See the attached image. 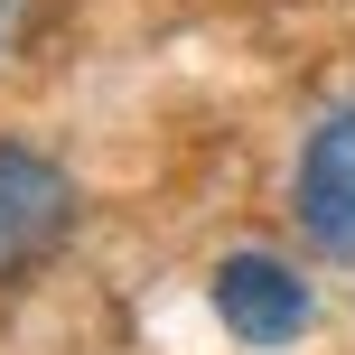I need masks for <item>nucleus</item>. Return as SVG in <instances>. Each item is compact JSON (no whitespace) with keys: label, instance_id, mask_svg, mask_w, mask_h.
Returning <instances> with one entry per match:
<instances>
[{"label":"nucleus","instance_id":"obj_1","mask_svg":"<svg viewBox=\"0 0 355 355\" xmlns=\"http://www.w3.org/2000/svg\"><path fill=\"white\" fill-rule=\"evenodd\" d=\"M66 234H75L66 159H47V150H28V141H0V290L28 281V271H47L56 252H66Z\"/></svg>","mask_w":355,"mask_h":355},{"label":"nucleus","instance_id":"obj_2","mask_svg":"<svg viewBox=\"0 0 355 355\" xmlns=\"http://www.w3.org/2000/svg\"><path fill=\"white\" fill-rule=\"evenodd\" d=\"M215 318H225L234 346L252 355H281L309 337V318H318V290H309L300 262H281V252H225L215 262Z\"/></svg>","mask_w":355,"mask_h":355},{"label":"nucleus","instance_id":"obj_3","mask_svg":"<svg viewBox=\"0 0 355 355\" xmlns=\"http://www.w3.org/2000/svg\"><path fill=\"white\" fill-rule=\"evenodd\" d=\"M290 225L318 252L355 262V94L300 141V159H290Z\"/></svg>","mask_w":355,"mask_h":355},{"label":"nucleus","instance_id":"obj_4","mask_svg":"<svg viewBox=\"0 0 355 355\" xmlns=\"http://www.w3.org/2000/svg\"><path fill=\"white\" fill-rule=\"evenodd\" d=\"M10 28H19V0H0V47H10Z\"/></svg>","mask_w":355,"mask_h":355}]
</instances>
